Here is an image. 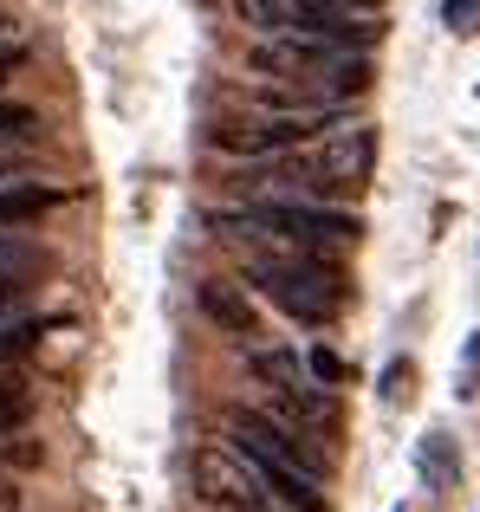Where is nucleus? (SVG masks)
<instances>
[{"label":"nucleus","mask_w":480,"mask_h":512,"mask_svg":"<svg viewBox=\"0 0 480 512\" xmlns=\"http://www.w3.org/2000/svg\"><path fill=\"white\" fill-rule=\"evenodd\" d=\"M377 175V130L370 124H331L325 137L299 143V150H279V156H253V169L240 182H260L279 188V195H312V201H344L351 208L357 195L370 188Z\"/></svg>","instance_id":"obj_1"},{"label":"nucleus","mask_w":480,"mask_h":512,"mask_svg":"<svg viewBox=\"0 0 480 512\" xmlns=\"http://www.w3.org/2000/svg\"><path fill=\"white\" fill-rule=\"evenodd\" d=\"M247 286L260 305L299 318V325H338L351 312V279L331 253L312 247H273L260 240V253H247Z\"/></svg>","instance_id":"obj_2"},{"label":"nucleus","mask_w":480,"mask_h":512,"mask_svg":"<svg viewBox=\"0 0 480 512\" xmlns=\"http://www.w3.org/2000/svg\"><path fill=\"white\" fill-rule=\"evenodd\" d=\"M228 441L253 461V474L266 480L273 506L286 512H325V467L305 448V435L292 422L266 409H228Z\"/></svg>","instance_id":"obj_3"},{"label":"nucleus","mask_w":480,"mask_h":512,"mask_svg":"<svg viewBox=\"0 0 480 512\" xmlns=\"http://www.w3.org/2000/svg\"><path fill=\"white\" fill-rule=\"evenodd\" d=\"M215 227H228L234 240H273V247H312V253H357L364 240V214L344 201H312V195H266L247 201L234 214H215Z\"/></svg>","instance_id":"obj_4"},{"label":"nucleus","mask_w":480,"mask_h":512,"mask_svg":"<svg viewBox=\"0 0 480 512\" xmlns=\"http://www.w3.org/2000/svg\"><path fill=\"white\" fill-rule=\"evenodd\" d=\"M253 65L273 78H292V85L318 91V98H344L357 104L370 91V59L351 39H318V33H266L253 46Z\"/></svg>","instance_id":"obj_5"},{"label":"nucleus","mask_w":480,"mask_h":512,"mask_svg":"<svg viewBox=\"0 0 480 512\" xmlns=\"http://www.w3.org/2000/svg\"><path fill=\"white\" fill-rule=\"evenodd\" d=\"M247 363H253V383H260L266 396H273V415H279V422L312 428V422H325V415H331L325 383H312V370H305L299 350L273 344V350H253Z\"/></svg>","instance_id":"obj_6"},{"label":"nucleus","mask_w":480,"mask_h":512,"mask_svg":"<svg viewBox=\"0 0 480 512\" xmlns=\"http://www.w3.org/2000/svg\"><path fill=\"white\" fill-rule=\"evenodd\" d=\"M189 487H195V500L215 506V512H266L273 506L266 480L253 474V461L240 448H202L189 461Z\"/></svg>","instance_id":"obj_7"},{"label":"nucleus","mask_w":480,"mask_h":512,"mask_svg":"<svg viewBox=\"0 0 480 512\" xmlns=\"http://www.w3.org/2000/svg\"><path fill=\"white\" fill-rule=\"evenodd\" d=\"M195 305L208 312V325H221L240 344H253V331H260V299H253L247 279H202V286H195Z\"/></svg>","instance_id":"obj_8"},{"label":"nucleus","mask_w":480,"mask_h":512,"mask_svg":"<svg viewBox=\"0 0 480 512\" xmlns=\"http://www.w3.org/2000/svg\"><path fill=\"white\" fill-rule=\"evenodd\" d=\"M59 188L52 182H26V175H13V182H0V234H13V227H33L46 221L52 208H59Z\"/></svg>","instance_id":"obj_9"},{"label":"nucleus","mask_w":480,"mask_h":512,"mask_svg":"<svg viewBox=\"0 0 480 512\" xmlns=\"http://www.w3.org/2000/svg\"><path fill=\"white\" fill-rule=\"evenodd\" d=\"M26 415H33V383H26V376L13 370V363H0V441L20 435Z\"/></svg>","instance_id":"obj_10"},{"label":"nucleus","mask_w":480,"mask_h":512,"mask_svg":"<svg viewBox=\"0 0 480 512\" xmlns=\"http://www.w3.org/2000/svg\"><path fill=\"white\" fill-rule=\"evenodd\" d=\"M422 474H429V487L435 493H448L461 480V454H455V435H442V428H435L429 441H422Z\"/></svg>","instance_id":"obj_11"},{"label":"nucleus","mask_w":480,"mask_h":512,"mask_svg":"<svg viewBox=\"0 0 480 512\" xmlns=\"http://www.w3.org/2000/svg\"><path fill=\"white\" fill-rule=\"evenodd\" d=\"M52 331V318H33V312H20V318H0V363H20L26 350H39V338Z\"/></svg>","instance_id":"obj_12"},{"label":"nucleus","mask_w":480,"mask_h":512,"mask_svg":"<svg viewBox=\"0 0 480 512\" xmlns=\"http://www.w3.org/2000/svg\"><path fill=\"white\" fill-rule=\"evenodd\" d=\"M377 396L390 402V409H403V402L416 396V363H409V357H390V363H383V376H377Z\"/></svg>","instance_id":"obj_13"},{"label":"nucleus","mask_w":480,"mask_h":512,"mask_svg":"<svg viewBox=\"0 0 480 512\" xmlns=\"http://www.w3.org/2000/svg\"><path fill=\"white\" fill-rule=\"evenodd\" d=\"M305 370H312V383H325V389H344V383H351V363H344L338 357V350H325V344H312V350H305Z\"/></svg>","instance_id":"obj_14"},{"label":"nucleus","mask_w":480,"mask_h":512,"mask_svg":"<svg viewBox=\"0 0 480 512\" xmlns=\"http://www.w3.org/2000/svg\"><path fill=\"white\" fill-rule=\"evenodd\" d=\"M442 26L455 39H474L480 33V0H442Z\"/></svg>","instance_id":"obj_15"},{"label":"nucleus","mask_w":480,"mask_h":512,"mask_svg":"<svg viewBox=\"0 0 480 512\" xmlns=\"http://www.w3.org/2000/svg\"><path fill=\"white\" fill-rule=\"evenodd\" d=\"M33 124H39V117L33 111H26V104H13V98H0V143H7V137H33Z\"/></svg>","instance_id":"obj_16"},{"label":"nucleus","mask_w":480,"mask_h":512,"mask_svg":"<svg viewBox=\"0 0 480 512\" xmlns=\"http://www.w3.org/2000/svg\"><path fill=\"white\" fill-rule=\"evenodd\" d=\"M26 292H33V279H26V273H0V318H7Z\"/></svg>","instance_id":"obj_17"},{"label":"nucleus","mask_w":480,"mask_h":512,"mask_svg":"<svg viewBox=\"0 0 480 512\" xmlns=\"http://www.w3.org/2000/svg\"><path fill=\"white\" fill-rule=\"evenodd\" d=\"M13 175H26V150H20V137L0 143V182H13Z\"/></svg>","instance_id":"obj_18"},{"label":"nucleus","mask_w":480,"mask_h":512,"mask_svg":"<svg viewBox=\"0 0 480 512\" xmlns=\"http://www.w3.org/2000/svg\"><path fill=\"white\" fill-rule=\"evenodd\" d=\"M0 512H20V487L13 480H0Z\"/></svg>","instance_id":"obj_19"},{"label":"nucleus","mask_w":480,"mask_h":512,"mask_svg":"<svg viewBox=\"0 0 480 512\" xmlns=\"http://www.w3.org/2000/svg\"><path fill=\"white\" fill-rule=\"evenodd\" d=\"M7 78H13V65H0V85H7Z\"/></svg>","instance_id":"obj_20"},{"label":"nucleus","mask_w":480,"mask_h":512,"mask_svg":"<svg viewBox=\"0 0 480 512\" xmlns=\"http://www.w3.org/2000/svg\"><path fill=\"white\" fill-rule=\"evenodd\" d=\"M0 39H7V13H0Z\"/></svg>","instance_id":"obj_21"},{"label":"nucleus","mask_w":480,"mask_h":512,"mask_svg":"<svg viewBox=\"0 0 480 512\" xmlns=\"http://www.w3.org/2000/svg\"><path fill=\"white\" fill-rule=\"evenodd\" d=\"M396 512H403V506H396Z\"/></svg>","instance_id":"obj_22"}]
</instances>
